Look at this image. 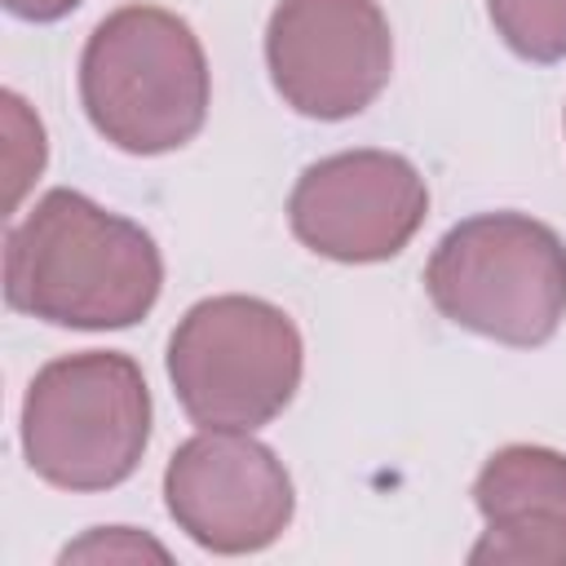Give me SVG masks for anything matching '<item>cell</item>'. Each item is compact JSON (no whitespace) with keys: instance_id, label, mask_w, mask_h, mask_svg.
<instances>
[{"instance_id":"obj_1","label":"cell","mask_w":566,"mask_h":566,"mask_svg":"<svg viewBox=\"0 0 566 566\" xmlns=\"http://www.w3.org/2000/svg\"><path fill=\"white\" fill-rule=\"evenodd\" d=\"M164 292L150 230L71 186L44 190L4 234V301L49 327L119 332Z\"/></svg>"},{"instance_id":"obj_2","label":"cell","mask_w":566,"mask_h":566,"mask_svg":"<svg viewBox=\"0 0 566 566\" xmlns=\"http://www.w3.org/2000/svg\"><path fill=\"white\" fill-rule=\"evenodd\" d=\"M212 71L186 18L159 4L106 13L80 53V106L124 155H168L199 137Z\"/></svg>"},{"instance_id":"obj_3","label":"cell","mask_w":566,"mask_h":566,"mask_svg":"<svg viewBox=\"0 0 566 566\" xmlns=\"http://www.w3.org/2000/svg\"><path fill=\"white\" fill-rule=\"evenodd\" d=\"M22 455L57 491H111L128 482L150 442V389L119 349L49 358L22 398Z\"/></svg>"},{"instance_id":"obj_4","label":"cell","mask_w":566,"mask_h":566,"mask_svg":"<svg viewBox=\"0 0 566 566\" xmlns=\"http://www.w3.org/2000/svg\"><path fill=\"white\" fill-rule=\"evenodd\" d=\"M424 292L447 323L535 349L566 318V239L526 212L464 217L433 243Z\"/></svg>"},{"instance_id":"obj_5","label":"cell","mask_w":566,"mask_h":566,"mask_svg":"<svg viewBox=\"0 0 566 566\" xmlns=\"http://www.w3.org/2000/svg\"><path fill=\"white\" fill-rule=\"evenodd\" d=\"M168 380L199 429H261L301 389L305 345L287 310L226 292L195 301L168 336Z\"/></svg>"},{"instance_id":"obj_6","label":"cell","mask_w":566,"mask_h":566,"mask_svg":"<svg viewBox=\"0 0 566 566\" xmlns=\"http://www.w3.org/2000/svg\"><path fill=\"white\" fill-rule=\"evenodd\" d=\"M274 93L305 119L367 111L394 75V31L376 0H279L265 27Z\"/></svg>"},{"instance_id":"obj_7","label":"cell","mask_w":566,"mask_h":566,"mask_svg":"<svg viewBox=\"0 0 566 566\" xmlns=\"http://www.w3.org/2000/svg\"><path fill=\"white\" fill-rule=\"evenodd\" d=\"M429 217V186L407 155L336 150L314 159L292 195L287 226L301 248L340 265H376L398 256Z\"/></svg>"},{"instance_id":"obj_8","label":"cell","mask_w":566,"mask_h":566,"mask_svg":"<svg viewBox=\"0 0 566 566\" xmlns=\"http://www.w3.org/2000/svg\"><path fill=\"white\" fill-rule=\"evenodd\" d=\"M164 504L177 531L217 557L270 548L296 513L283 460L243 429H199L164 469Z\"/></svg>"},{"instance_id":"obj_9","label":"cell","mask_w":566,"mask_h":566,"mask_svg":"<svg viewBox=\"0 0 566 566\" xmlns=\"http://www.w3.org/2000/svg\"><path fill=\"white\" fill-rule=\"evenodd\" d=\"M473 509L486 531L469 548L473 566H566V455L513 442L486 455L473 478Z\"/></svg>"},{"instance_id":"obj_10","label":"cell","mask_w":566,"mask_h":566,"mask_svg":"<svg viewBox=\"0 0 566 566\" xmlns=\"http://www.w3.org/2000/svg\"><path fill=\"white\" fill-rule=\"evenodd\" d=\"M495 35L535 66L566 57V0H486Z\"/></svg>"},{"instance_id":"obj_11","label":"cell","mask_w":566,"mask_h":566,"mask_svg":"<svg viewBox=\"0 0 566 566\" xmlns=\"http://www.w3.org/2000/svg\"><path fill=\"white\" fill-rule=\"evenodd\" d=\"M142 557L168 562V548L133 526H97L84 539L66 544L57 562H142Z\"/></svg>"},{"instance_id":"obj_12","label":"cell","mask_w":566,"mask_h":566,"mask_svg":"<svg viewBox=\"0 0 566 566\" xmlns=\"http://www.w3.org/2000/svg\"><path fill=\"white\" fill-rule=\"evenodd\" d=\"M0 4L22 22H57V18L75 13L84 0H0Z\"/></svg>"}]
</instances>
